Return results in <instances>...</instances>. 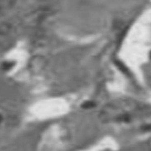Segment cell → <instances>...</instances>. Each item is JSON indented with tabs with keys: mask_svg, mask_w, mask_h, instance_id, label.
Here are the masks:
<instances>
[{
	"mask_svg": "<svg viewBox=\"0 0 151 151\" xmlns=\"http://www.w3.org/2000/svg\"><path fill=\"white\" fill-rule=\"evenodd\" d=\"M2 117H1V115H0V123L1 122V121H2Z\"/></svg>",
	"mask_w": 151,
	"mask_h": 151,
	"instance_id": "obj_1",
	"label": "cell"
}]
</instances>
